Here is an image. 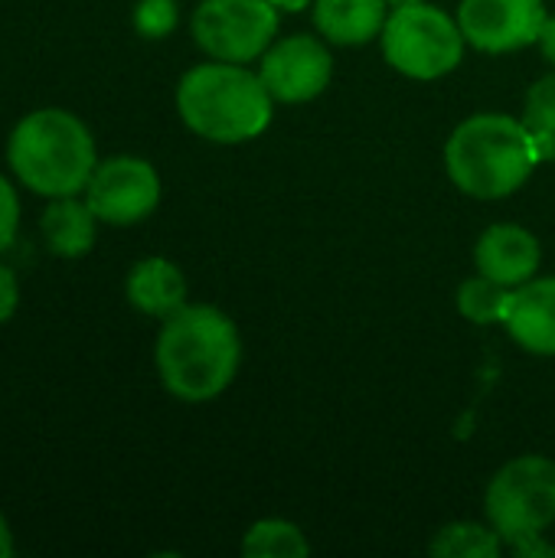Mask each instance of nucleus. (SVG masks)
<instances>
[{
  "label": "nucleus",
  "instance_id": "f257e3e1",
  "mask_svg": "<svg viewBox=\"0 0 555 558\" xmlns=\"http://www.w3.org/2000/svg\"><path fill=\"white\" fill-rule=\"evenodd\" d=\"M154 366L173 399L190 405L213 402L239 376V327L213 304H183L157 333Z\"/></svg>",
  "mask_w": 555,
  "mask_h": 558
},
{
  "label": "nucleus",
  "instance_id": "f03ea898",
  "mask_svg": "<svg viewBox=\"0 0 555 558\" xmlns=\"http://www.w3.org/2000/svg\"><path fill=\"white\" fill-rule=\"evenodd\" d=\"M7 167L20 186L43 199L82 196L98 167L95 137L75 111L36 108L13 124Z\"/></svg>",
  "mask_w": 555,
  "mask_h": 558
},
{
  "label": "nucleus",
  "instance_id": "7ed1b4c3",
  "mask_svg": "<svg viewBox=\"0 0 555 558\" xmlns=\"http://www.w3.org/2000/svg\"><path fill=\"white\" fill-rule=\"evenodd\" d=\"M275 98L242 62H200L177 85V114L203 141L245 144L272 124Z\"/></svg>",
  "mask_w": 555,
  "mask_h": 558
},
{
  "label": "nucleus",
  "instance_id": "20e7f679",
  "mask_svg": "<svg viewBox=\"0 0 555 558\" xmlns=\"http://www.w3.org/2000/svg\"><path fill=\"white\" fill-rule=\"evenodd\" d=\"M540 163L533 134L510 114H474L461 121L445 144V170L451 183L474 199L514 196Z\"/></svg>",
  "mask_w": 555,
  "mask_h": 558
},
{
  "label": "nucleus",
  "instance_id": "39448f33",
  "mask_svg": "<svg viewBox=\"0 0 555 558\" xmlns=\"http://www.w3.org/2000/svg\"><path fill=\"white\" fill-rule=\"evenodd\" d=\"M386 62L406 78L435 82L455 72L464 59V33L458 16H448L435 3H406L393 7L379 33Z\"/></svg>",
  "mask_w": 555,
  "mask_h": 558
},
{
  "label": "nucleus",
  "instance_id": "423d86ee",
  "mask_svg": "<svg viewBox=\"0 0 555 558\" xmlns=\"http://www.w3.org/2000/svg\"><path fill=\"white\" fill-rule=\"evenodd\" d=\"M484 513L504 543L550 530L555 523V461L543 454L507 461L487 484Z\"/></svg>",
  "mask_w": 555,
  "mask_h": 558
},
{
  "label": "nucleus",
  "instance_id": "0eeeda50",
  "mask_svg": "<svg viewBox=\"0 0 555 558\" xmlns=\"http://www.w3.org/2000/svg\"><path fill=\"white\" fill-rule=\"evenodd\" d=\"M278 13L272 0H200L190 33L209 59L245 65L275 43Z\"/></svg>",
  "mask_w": 555,
  "mask_h": 558
},
{
  "label": "nucleus",
  "instance_id": "6e6552de",
  "mask_svg": "<svg viewBox=\"0 0 555 558\" xmlns=\"http://www.w3.org/2000/svg\"><path fill=\"white\" fill-rule=\"evenodd\" d=\"M85 203L105 226H137L160 206V177L150 160L134 154H118L98 160L88 186Z\"/></svg>",
  "mask_w": 555,
  "mask_h": 558
},
{
  "label": "nucleus",
  "instance_id": "1a4fd4ad",
  "mask_svg": "<svg viewBox=\"0 0 555 558\" xmlns=\"http://www.w3.org/2000/svg\"><path fill=\"white\" fill-rule=\"evenodd\" d=\"M258 75L275 101L281 105H304L324 95L334 75V56L324 46V39L311 33H294L275 39L262 59Z\"/></svg>",
  "mask_w": 555,
  "mask_h": 558
},
{
  "label": "nucleus",
  "instance_id": "9d476101",
  "mask_svg": "<svg viewBox=\"0 0 555 558\" xmlns=\"http://www.w3.org/2000/svg\"><path fill=\"white\" fill-rule=\"evenodd\" d=\"M543 0H461L458 26L481 52H517L533 46L546 26Z\"/></svg>",
  "mask_w": 555,
  "mask_h": 558
},
{
  "label": "nucleus",
  "instance_id": "9b49d317",
  "mask_svg": "<svg viewBox=\"0 0 555 558\" xmlns=\"http://www.w3.org/2000/svg\"><path fill=\"white\" fill-rule=\"evenodd\" d=\"M540 262H543L540 239L517 222H497V226L484 229L474 245L478 271L507 288L527 284L540 271Z\"/></svg>",
  "mask_w": 555,
  "mask_h": 558
},
{
  "label": "nucleus",
  "instance_id": "f8f14e48",
  "mask_svg": "<svg viewBox=\"0 0 555 558\" xmlns=\"http://www.w3.org/2000/svg\"><path fill=\"white\" fill-rule=\"evenodd\" d=\"M500 324L527 353L555 356V275L510 288Z\"/></svg>",
  "mask_w": 555,
  "mask_h": 558
},
{
  "label": "nucleus",
  "instance_id": "ddd939ff",
  "mask_svg": "<svg viewBox=\"0 0 555 558\" xmlns=\"http://www.w3.org/2000/svg\"><path fill=\"white\" fill-rule=\"evenodd\" d=\"M186 278L180 271V265H173L170 258L150 255L131 265L128 278H124V298L134 311L167 320L170 314H177L186 301Z\"/></svg>",
  "mask_w": 555,
  "mask_h": 558
},
{
  "label": "nucleus",
  "instance_id": "4468645a",
  "mask_svg": "<svg viewBox=\"0 0 555 558\" xmlns=\"http://www.w3.org/2000/svg\"><path fill=\"white\" fill-rule=\"evenodd\" d=\"M314 26L327 43L363 46L379 39L389 20V0H314Z\"/></svg>",
  "mask_w": 555,
  "mask_h": 558
},
{
  "label": "nucleus",
  "instance_id": "2eb2a0df",
  "mask_svg": "<svg viewBox=\"0 0 555 558\" xmlns=\"http://www.w3.org/2000/svg\"><path fill=\"white\" fill-rule=\"evenodd\" d=\"M46 248L59 258H85L95 248L98 216L85 203V196H56L46 199V213L39 219Z\"/></svg>",
  "mask_w": 555,
  "mask_h": 558
},
{
  "label": "nucleus",
  "instance_id": "dca6fc26",
  "mask_svg": "<svg viewBox=\"0 0 555 558\" xmlns=\"http://www.w3.org/2000/svg\"><path fill=\"white\" fill-rule=\"evenodd\" d=\"M504 549V539L494 526L481 523H448L435 533L429 553L435 558H497Z\"/></svg>",
  "mask_w": 555,
  "mask_h": 558
},
{
  "label": "nucleus",
  "instance_id": "f3484780",
  "mask_svg": "<svg viewBox=\"0 0 555 558\" xmlns=\"http://www.w3.org/2000/svg\"><path fill=\"white\" fill-rule=\"evenodd\" d=\"M307 553L311 543L288 520H258L242 539V556L249 558H304Z\"/></svg>",
  "mask_w": 555,
  "mask_h": 558
},
{
  "label": "nucleus",
  "instance_id": "a211bd4d",
  "mask_svg": "<svg viewBox=\"0 0 555 558\" xmlns=\"http://www.w3.org/2000/svg\"><path fill=\"white\" fill-rule=\"evenodd\" d=\"M507 298H510V288L507 284H500V281H494V278H487V275L478 271L474 278H468L458 288V311L471 324L491 327V324H500L504 320Z\"/></svg>",
  "mask_w": 555,
  "mask_h": 558
},
{
  "label": "nucleus",
  "instance_id": "6ab92c4d",
  "mask_svg": "<svg viewBox=\"0 0 555 558\" xmlns=\"http://www.w3.org/2000/svg\"><path fill=\"white\" fill-rule=\"evenodd\" d=\"M523 124L533 134H553L555 137V72L536 78L523 98Z\"/></svg>",
  "mask_w": 555,
  "mask_h": 558
},
{
  "label": "nucleus",
  "instance_id": "aec40b11",
  "mask_svg": "<svg viewBox=\"0 0 555 558\" xmlns=\"http://www.w3.org/2000/svg\"><path fill=\"white\" fill-rule=\"evenodd\" d=\"M131 20L144 39H167L180 23V3L177 0H137Z\"/></svg>",
  "mask_w": 555,
  "mask_h": 558
},
{
  "label": "nucleus",
  "instance_id": "412c9836",
  "mask_svg": "<svg viewBox=\"0 0 555 558\" xmlns=\"http://www.w3.org/2000/svg\"><path fill=\"white\" fill-rule=\"evenodd\" d=\"M20 232V193L7 173H0V255L13 245Z\"/></svg>",
  "mask_w": 555,
  "mask_h": 558
},
{
  "label": "nucleus",
  "instance_id": "4be33fe9",
  "mask_svg": "<svg viewBox=\"0 0 555 558\" xmlns=\"http://www.w3.org/2000/svg\"><path fill=\"white\" fill-rule=\"evenodd\" d=\"M16 307H20V281L13 275V268H7L0 262V327L16 314Z\"/></svg>",
  "mask_w": 555,
  "mask_h": 558
},
{
  "label": "nucleus",
  "instance_id": "5701e85b",
  "mask_svg": "<svg viewBox=\"0 0 555 558\" xmlns=\"http://www.w3.org/2000/svg\"><path fill=\"white\" fill-rule=\"evenodd\" d=\"M507 546L517 553L520 558H540V556H555V546H550L543 539V533H533V536H517V539H507Z\"/></svg>",
  "mask_w": 555,
  "mask_h": 558
},
{
  "label": "nucleus",
  "instance_id": "b1692460",
  "mask_svg": "<svg viewBox=\"0 0 555 558\" xmlns=\"http://www.w3.org/2000/svg\"><path fill=\"white\" fill-rule=\"evenodd\" d=\"M536 46L543 49L546 62H553V65H555V13H553V16H546V26H543L540 39H536Z\"/></svg>",
  "mask_w": 555,
  "mask_h": 558
},
{
  "label": "nucleus",
  "instance_id": "393cba45",
  "mask_svg": "<svg viewBox=\"0 0 555 558\" xmlns=\"http://www.w3.org/2000/svg\"><path fill=\"white\" fill-rule=\"evenodd\" d=\"M13 556V533H10V523L0 510V558Z\"/></svg>",
  "mask_w": 555,
  "mask_h": 558
},
{
  "label": "nucleus",
  "instance_id": "a878e982",
  "mask_svg": "<svg viewBox=\"0 0 555 558\" xmlns=\"http://www.w3.org/2000/svg\"><path fill=\"white\" fill-rule=\"evenodd\" d=\"M281 13H298V10H307L314 0H272Z\"/></svg>",
  "mask_w": 555,
  "mask_h": 558
},
{
  "label": "nucleus",
  "instance_id": "bb28decb",
  "mask_svg": "<svg viewBox=\"0 0 555 558\" xmlns=\"http://www.w3.org/2000/svg\"><path fill=\"white\" fill-rule=\"evenodd\" d=\"M406 3H419V0H389V7H406Z\"/></svg>",
  "mask_w": 555,
  "mask_h": 558
}]
</instances>
